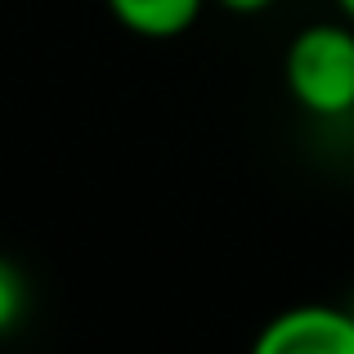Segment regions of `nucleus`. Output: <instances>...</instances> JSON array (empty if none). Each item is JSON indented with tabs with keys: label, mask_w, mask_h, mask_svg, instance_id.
Listing matches in <instances>:
<instances>
[{
	"label": "nucleus",
	"mask_w": 354,
	"mask_h": 354,
	"mask_svg": "<svg viewBox=\"0 0 354 354\" xmlns=\"http://www.w3.org/2000/svg\"><path fill=\"white\" fill-rule=\"evenodd\" d=\"M283 77L305 113L323 121L354 113V23L301 27L287 45Z\"/></svg>",
	"instance_id": "nucleus-1"
},
{
	"label": "nucleus",
	"mask_w": 354,
	"mask_h": 354,
	"mask_svg": "<svg viewBox=\"0 0 354 354\" xmlns=\"http://www.w3.org/2000/svg\"><path fill=\"white\" fill-rule=\"evenodd\" d=\"M256 354H354V314L337 305H292L265 323Z\"/></svg>",
	"instance_id": "nucleus-2"
},
{
	"label": "nucleus",
	"mask_w": 354,
	"mask_h": 354,
	"mask_svg": "<svg viewBox=\"0 0 354 354\" xmlns=\"http://www.w3.org/2000/svg\"><path fill=\"white\" fill-rule=\"evenodd\" d=\"M108 9L126 32L144 41H171L198 23L202 0H108Z\"/></svg>",
	"instance_id": "nucleus-3"
},
{
	"label": "nucleus",
	"mask_w": 354,
	"mask_h": 354,
	"mask_svg": "<svg viewBox=\"0 0 354 354\" xmlns=\"http://www.w3.org/2000/svg\"><path fill=\"white\" fill-rule=\"evenodd\" d=\"M27 305V287H23V274H18L9 260H0V332H9L18 323Z\"/></svg>",
	"instance_id": "nucleus-4"
},
{
	"label": "nucleus",
	"mask_w": 354,
	"mask_h": 354,
	"mask_svg": "<svg viewBox=\"0 0 354 354\" xmlns=\"http://www.w3.org/2000/svg\"><path fill=\"white\" fill-rule=\"evenodd\" d=\"M216 5L234 9V14H260V9H269L274 0H216Z\"/></svg>",
	"instance_id": "nucleus-5"
},
{
	"label": "nucleus",
	"mask_w": 354,
	"mask_h": 354,
	"mask_svg": "<svg viewBox=\"0 0 354 354\" xmlns=\"http://www.w3.org/2000/svg\"><path fill=\"white\" fill-rule=\"evenodd\" d=\"M337 5L346 9V18H350V23H354V0H337Z\"/></svg>",
	"instance_id": "nucleus-6"
}]
</instances>
